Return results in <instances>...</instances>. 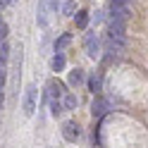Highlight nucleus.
<instances>
[{
	"label": "nucleus",
	"mask_w": 148,
	"mask_h": 148,
	"mask_svg": "<svg viewBox=\"0 0 148 148\" xmlns=\"http://www.w3.org/2000/svg\"><path fill=\"white\" fill-rule=\"evenodd\" d=\"M45 5H48V10L50 12H58V0H43Z\"/></svg>",
	"instance_id": "17"
},
{
	"label": "nucleus",
	"mask_w": 148,
	"mask_h": 148,
	"mask_svg": "<svg viewBox=\"0 0 148 148\" xmlns=\"http://www.w3.org/2000/svg\"><path fill=\"white\" fill-rule=\"evenodd\" d=\"M88 86H91V91H93V93H96V91L100 88V79H98V77H93V79L88 81Z\"/></svg>",
	"instance_id": "15"
},
{
	"label": "nucleus",
	"mask_w": 148,
	"mask_h": 148,
	"mask_svg": "<svg viewBox=\"0 0 148 148\" xmlns=\"http://www.w3.org/2000/svg\"><path fill=\"white\" fill-rule=\"evenodd\" d=\"M48 14H50L48 5H45L43 0H38V7H36V22H38L41 29H48Z\"/></svg>",
	"instance_id": "3"
},
{
	"label": "nucleus",
	"mask_w": 148,
	"mask_h": 148,
	"mask_svg": "<svg viewBox=\"0 0 148 148\" xmlns=\"http://www.w3.org/2000/svg\"><path fill=\"white\" fill-rule=\"evenodd\" d=\"M62 112V105H60V100H50V115L53 117H58Z\"/></svg>",
	"instance_id": "12"
},
{
	"label": "nucleus",
	"mask_w": 148,
	"mask_h": 148,
	"mask_svg": "<svg viewBox=\"0 0 148 148\" xmlns=\"http://www.w3.org/2000/svg\"><path fill=\"white\" fill-rule=\"evenodd\" d=\"M81 81H84V69H72L69 72V86H79Z\"/></svg>",
	"instance_id": "7"
},
{
	"label": "nucleus",
	"mask_w": 148,
	"mask_h": 148,
	"mask_svg": "<svg viewBox=\"0 0 148 148\" xmlns=\"http://www.w3.org/2000/svg\"><path fill=\"white\" fill-rule=\"evenodd\" d=\"M67 43H69V36H67V34H64V36H62V38H60L58 43H55V50H58V53H62V48H64V45H67Z\"/></svg>",
	"instance_id": "14"
},
{
	"label": "nucleus",
	"mask_w": 148,
	"mask_h": 148,
	"mask_svg": "<svg viewBox=\"0 0 148 148\" xmlns=\"http://www.w3.org/2000/svg\"><path fill=\"white\" fill-rule=\"evenodd\" d=\"M60 93H62L60 81H50V84H48V98H50V100H58V98H60Z\"/></svg>",
	"instance_id": "6"
},
{
	"label": "nucleus",
	"mask_w": 148,
	"mask_h": 148,
	"mask_svg": "<svg viewBox=\"0 0 148 148\" xmlns=\"http://www.w3.org/2000/svg\"><path fill=\"white\" fill-rule=\"evenodd\" d=\"M5 38H7V24L0 19V41H5Z\"/></svg>",
	"instance_id": "16"
},
{
	"label": "nucleus",
	"mask_w": 148,
	"mask_h": 148,
	"mask_svg": "<svg viewBox=\"0 0 148 148\" xmlns=\"http://www.w3.org/2000/svg\"><path fill=\"white\" fill-rule=\"evenodd\" d=\"M77 103H79L77 96H67V98H64V108H67V110H74V108H77Z\"/></svg>",
	"instance_id": "13"
},
{
	"label": "nucleus",
	"mask_w": 148,
	"mask_h": 148,
	"mask_svg": "<svg viewBox=\"0 0 148 148\" xmlns=\"http://www.w3.org/2000/svg\"><path fill=\"white\" fill-rule=\"evenodd\" d=\"M122 50H124V36H110L108 34V53L119 55Z\"/></svg>",
	"instance_id": "4"
},
{
	"label": "nucleus",
	"mask_w": 148,
	"mask_h": 148,
	"mask_svg": "<svg viewBox=\"0 0 148 148\" xmlns=\"http://www.w3.org/2000/svg\"><path fill=\"white\" fill-rule=\"evenodd\" d=\"M86 53H88V58H98V53H100V41H98V36L96 31H91L86 34Z\"/></svg>",
	"instance_id": "2"
},
{
	"label": "nucleus",
	"mask_w": 148,
	"mask_h": 148,
	"mask_svg": "<svg viewBox=\"0 0 148 148\" xmlns=\"http://www.w3.org/2000/svg\"><path fill=\"white\" fill-rule=\"evenodd\" d=\"M5 81H7V74H5V67H3V64H0V91H3Z\"/></svg>",
	"instance_id": "18"
},
{
	"label": "nucleus",
	"mask_w": 148,
	"mask_h": 148,
	"mask_svg": "<svg viewBox=\"0 0 148 148\" xmlns=\"http://www.w3.org/2000/svg\"><path fill=\"white\" fill-rule=\"evenodd\" d=\"M105 110H108V103L105 100H93V105H91V112H93L96 117H100V115H105Z\"/></svg>",
	"instance_id": "8"
},
{
	"label": "nucleus",
	"mask_w": 148,
	"mask_h": 148,
	"mask_svg": "<svg viewBox=\"0 0 148 148\" xmlns=\"http://www.w3.org/2000/svg\"><path fill=\"white\" fill-rule=\"evenodd\" d=\"M79 124L77 122H64V127H62V136L67 138V141H77L79 138Z\"/></svg>",
	"instance_id": "5"
},
{
	"label": "nucleus",
	"mask_w": 148,
	"mask_h": 148,
	"mask_svg": "<svg viewBox=\"0 0 148 148\" xmlns=\"http://www.w3.org/2000/svg\"><path fill=\"white\" fill-rule=\"evenodd\" d=\"M50 67H53V72H62L64 69V55L62 53H55V58L50 60Z\"/></svg>",
	"instance_id": "9"
},
{
	"label": "nucleus",
	"mask_w": 148,
	"mask_h": 148,
	"mask_svg": "<svg viewBox=\"0 0 148 148\" xmlns=\"http://www.w3.org/2000/svg\"><path fill=\"white\" fill-rule=\"evenodd\" d=\"M74 10V0H64V14H72Z\"/></svg>",
	"instance_id": "19"
},
{
	"label": "nucleus",
	"mask_w": 148,
	"mask_h": 148,
	"mask_svg": "<svg viewBox=\"0 0 148 148\" xmlns=\"http://www.w3.org/2000/svg\"><path fill=\"white\" fill-rule=\"evenodd\" d=\"M132 0H112V5H122V7H129Z\"/></svg>",
	"instance_id": "20"
},
{
	"label": "nucleus",
	"mask_w": 148,
	"mask_h": 148,
	"mask_svg": "<svg viewBox=\"0 0 148 148\" xmlns=\"http://www.w3.org/2000/svg\"><path fill=\"white\" fill-rule=\"evenodd\" d=\"M74 22H77V26H79V29H84V26L88 24V12H84V10H81V12H77Z\"/></svg>",
	"instance_id": "11"
},
{
	"label": "nucleus",
	"mask_w": 148,
	"mask_h": 148,
	"mask_svg": "<svg viewBox=\"0 0 148 148\" xmlns=\"http://www.w3.org/2000/svg\"><path fill=\"white\" fill-rule=\"evenodd\" d=\"M7 58H10V45H7V41H0V64H5Z\"/></svg>",
	"instance_id": "10"
},
{
	"label": "nucleus",
	"mask_w": 148,
	"mask_h": 148,
	"mask_svg": "<svg viewBox=\"0 0 148 148\" xmlns=\"http://www.w3.org/2000/svg\"><path fill=\"white\" fill-rule=\"evenodd\" d=\"M36 98H38V88L34 84H29L26 91H24V115L26 117H31L36 112Z\"/></svg>",
	"instance_id": "1"
}]
</instances>
